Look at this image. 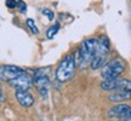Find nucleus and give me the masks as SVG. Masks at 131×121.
Segmentation results:
<instances>
[{"label": "nucleus", "mask_w": 131, "mask_h": 121, "mask_svg": "<svg viewBox=\"0 0 131 121\" xmlns=\"http://www.w3.org/2000/svg\"><path fill=\"white\" fill-rule=\"evenodd\" d=\"M98 47V38H90L85 39L84 41L80 44V47L78 49L79 51V59H78V65L81 68H86L88 65L91 64L92 59L95 58L97 53Z\"/></svg>", "instance_id": "obj_1"}, {"label": "nucleus", "mask_w": 131, "mask_h": 121, "mask_svg": "<svg viewBox=\"0 0 131 121\" xmlns=\"http://www.w3.org/2000/svg\"><path fill=\"white\" fill-rule=\"evenodd\" d=\"M77 62L74 59L73 55H67V56L61 60V63L58 64L55 73V78L58 82H66L73 79L77 70Z\"/></svg>", "instance_id": "obj_2"}, {"label": "nucleus", "mask_w": 131, "mask_h": 121, "mask_svg": "<svg viewBox=\"0 0 131 121\" xmlns=\"http://www.w3.org/2000/svg\"><path fill=\"white\" fill-rule=\"evenodd\" d=\"M109 51H111V41L108 39L107 35H101L98 37V47H97V53L95 58L91 62V69L92 70H97L101 69L103 65L106 64V60L108 58V55H109Z\"/></svg>", "instance_id": "obj_3"}, {"label": "nucleus", "mask_w": 131, "mask_h": 121, "mask_svg": "<svg viewBox=\"0 0 131 121\" xmlns=\"http://www.w3.org/2000/svg\"><path fill=\"white\" fill-rule=\"evenodd\" d=\"M125 70V63L122 58H113L106 62V64L101 68V76L103 80H115Z\"/></svg>", "instance_id": "obj_4"}, {"label": "nucleus", "mask_w": 131, "mask_h": 121, "mask_svg": "<svg viewBox=\"0 0 131 121\" xmlns=\"http://www.w3.org/2000/svg\"><path fill=\"white\" fill-rule=\"evenodd\" d=\"M50 67L47 68H39L35 70L33 75V86H35L41 97H46L50 86Z\"/></svg>", "instance_id": "obj_5"}, {"label": "nucleus", "mask_w": 131, "mask_h": 121, "mask_svg": "<svg viewBox=\"0 0 131 121\" xmlns=\"http://www.w3.org/2000/svg\"><path fill=\"white\" fill-rule=\"evenodd\" d=\"M107 115L109 117H117L119 120L131 121V105L127 103H119L108 109Z\"/></svg>", "instance_id": "obj_6"}, {"label": "nucleus", "mask_w": 131, "mask_h": 121, "mask_svg": "<svg viewBox=\"0 0 131 121\" xmlns=\"http://www.w3.org/2000/svg\"><path fill=\"white\" fill-rule=\"evenodd\" d=\"M26 70L12 64H0V80L10 82L11 80L17 78L18 75L24 73Z\"/></svg>", "instance_id": "obj_7"}, {"label": "nucleus", "mask_w": 131, "mask_h": 121, "mask_svg": "<svg viewBox=\"0 0 131 121\" xmlns=\"http://www.w3.org/2000/svg\"><path fill=\"white\" fill-rule=\"evenodd\" d=\"M10 86H12L16 90H22V91H29V89L33 86V76L29 75L27 71L22 73L17 78L11 80L9 82Z\"/></svg>", "instance_id": "obj_8"}, {"label": "nucleus", "mask_w": 131, "mask_h": 121, "mask_svg": "<svg viewBox=\"0 0 131 121\" xmlns=\"http://www.w3.org/2000/svg\"><path fill=\"white\" fill-rule=\"evenodd\" d=\"M15 97L17 99V102L22 105L23 108H30L34 104V97L29 91H22V90H16Z\"/></svg>", "instance_id": "obj_9"}, {"label": "nucleus", "mask_w": 131, "mask_h": 121, "mask_svg": "<svg viewBox=\"0 0 131 121\" xmlns=\"http://www.w3.org/2000/svg\"><path fill=\"white\" fill-rule=\"evenodd\" d=\"M108 99L112 103H124L125 101H131V91L115 90L108 94Z\"/></svg>", "instance_id": "obj_10"}, {"label": "nucleus", "mask_w": 131, "mask_h": 121, "mask_svg": "<svg viewBox=\"0 0 131 121\" xmlns=\"http://www.w3.org/2000/svg\"><path fill=\"white\" fill-rule=\"evenodd\" d=\"M117 80H103L102 82L100 84V86H101V89L104 90V91H114L115 90V86H117Z\"/></svg>", "instance_id": "obj_11"}, {"label": "nucleus", "mask_w": 131, "mask_h": 121, "mask_svg": "<svg viewBox=\"0 0 131 121\" xmlns=\"http://www.w3.org/2000/svg\"><path fill=\"white\" fill-rule=\"evenodd\" d=\"M58 30H60V23L50 26L46 30V38L47 39H52L53 37H56V34L58 33Z\"/></svg>", "instance_id": "obj_12"}, {"label": "nucleus", "mask_w": 131, "mask_h": 121, "mask_svg": "<svg viewBox=\"0 0 131 121\" xmlns=\"http://www.w3.org/2000/svg\"><path fill=\"white\" fill-rule=\"evenodd\" d=\"M26 24H27V27L30 29L32 34H34V35H38V34H39V29H38L37 24H35V22H34V19L28 18L27 21H26Z\"/></svg>", "instance_id": "obj_13"}, {"label": "nucleus", "mask_w": 131, "mask_h": 121, "mask_svg": "<svg viewBox=\"0 0 131 121\" xmlns=\"http://www.w3.org/2000/svg\"><path fill=\"white\" fill-rule=\"evenodd\" d=\"M17 9L19 10V12L24 14V12L27 11V4L24 3L23 0H18V1H17Z\"/></svg>", "instance_id": "obj_14"}, {"label": "nucleus", "mask_w": 131, "mask_h": 121, "mask_svg": "<svg viewBox=\"0 0 131 121\" xmlns=\"http://www.w3.org/2000/svg\"><path fill=\"white\" fill-rule=\"evenodd\" d=\"M41 12H42V15L47 16V18L50 19V21H52V19L55 18V14L52 12L51 10H49V9H42V10H41Z\"/></svg>", "instance_id": "obj_15"}, {"label": "nucleus", "mask_w": 131, "mask_h": 121, "mask_svg": "<svg viewBox=\"0 0 131 121\" xmlns=\"http://www.w3.org/2000/svg\"><path fill=\"white\" fill-rule=\"evenodd\" d=\"M5 5H6V7H9V9H16V7H17V1H16V0H6V1H5Z\"/></svg>", "instance_id": "obj_16"}, {"label": "nucleus", "mask_w": 131, "mask_h": 121, "mask_svg": "<svg viewBox=\"0 0 131 121\" xmlns=\"http://www.w3.org/2000/svg\"><path fill=\"white\" fill-rule=\"evenodd\" d=\"M5 99V97H4V94H3V92H0V102H3Z\"/></svg>", "instance_id": "obj_17"}, {"label": "nucleus", "mask_w": 131, "mask_h": 121, "mask_svg": "<svg viewBox=\"0 0 131 121\" xmlns=\"http://www.w3.org/2000/svg\"><path fill=\"white\" fill-rule=\"evenodd\" d=\"M1 90H3V86H1V84H0V92H3Z\"/></svg>", "instance_id": "obj_18"}, {"label": "nucleus", "mask_w": 131, "mask_h": 121, "mask_svg": "<svg viewBox=\"0 0 131 121\" xmlns=\"http://www.w3.org/2000/svg\"><path fill=\"white\" fill-rule=\"evenodd\" d=\"M118 121H129V120H118Z\"/></svg>", "instance_id": "obj_19"}]
</instances>
